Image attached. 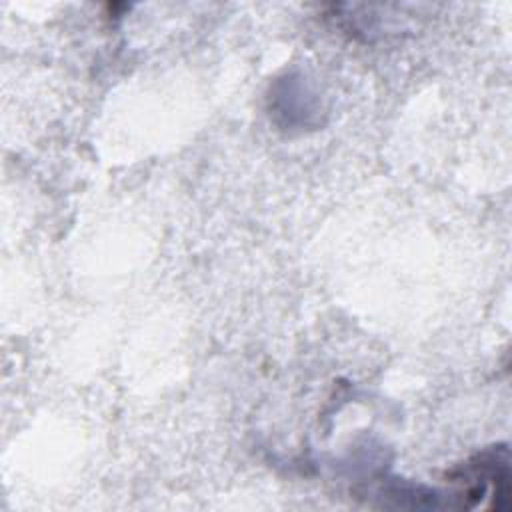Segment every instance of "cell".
<instances>
[{
	"instance_id": "6da1fadb",
	"label": "cell",
	"mask_w": 512,
	"mask_h": 512,
	"mask_svg": "<svg viewBox=\"0 0 512 512\" xmlns=\"http://www.w3.org/2000/svg\"><path fill=\"white\" fill-rule=\"evenodd\" d=\"M448 482L458 490L456 506L472 508L484 496H492L490 508H510V454L504 444L486 448L448 472Z\"/></svg>"
}]
</instances>
